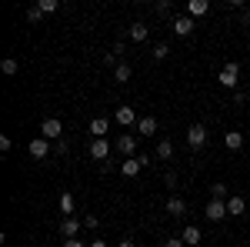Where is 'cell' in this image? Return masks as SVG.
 Instances as JSON below:
<instances>
[{
  "label": "cell",
  "mask_w": 250,
  "mask_h": 247,
  "mask_svg": "<svg viewBox=\"0 0 250 247\" xmlns=\"http://www.w3.org/2000/svg\"><path fill=\"white\" fill-rule=\"evenodd\" d=\"M217 84L233 90V87L240 84V67H237V64H224V67H220V74H217Z\"/></svg>",
  "instance_id": "1"
},
{
  "label": "cell",
  "mask_w": 250,
  "mask_h": 247,
  "mask_svg": "<svg viewBox=\"0 0 250 247\" xmlns=\"http://www.w3.org/2000/svg\"><path fill=\"white\" fill-rule=\"evenodd\" d=\"M114 147L124 154V160H130V157H137V137H134V134H120Z\"/></svg>",
  "instance_id": "2"
},
{
  "label": "cell",
  "mask_w": 250,
  "mask_h": 247,
  "mask_svg": "<svg viewBox=\"0 0 250 247\" xmlns=\"http://www.w3.org/2000/svg\"><path fill=\"white\" fill-rule=\"evenodd\" d=\"M187 144H190L193 151L204 147V144H207V127H204V124H190V127H187Z\"/></svg>",
  "instance_id": "3"
},
{
  "label": "cell",
  "mask_w": 250,
  "mask_h": 247,
  "mask_svg": "<svg viewBox=\"0 0 250 247\" xmlns=\"http://www.w3.org/2000/svg\"><path fill=\"white\" fill-rule=\"evenodd\" d=\"M27 151H30L34 160H47V157H50V140H47V137H34Z\"/></svg>",
  "instance_id": "4"
},
{
  "label": "cell",
  "mask_w": 250,
  "mask_h": 247,
  "mask_svg": "<svg viewBox=\"0 0 250 247\" xmlns=\"http://www.w3.org/2000/svg\"><path fill=\"white\" fill-rule=\"evenodd\" d=\"M177 37H187V34H193V17L190 14H180V17H173V27H170Z\"/></svg>",
  "instance_id": "5"
},
{
  "label": "cell",
  "mask_w": 250,
  "mask_h": 247,
  "mask_svg": "<svg viewBox=\"0 0 250 247\" xmlns=\"http://www.w3.org/2000/svg\"><path fill=\"white\" fill-rule=\"evenodd\" d=\"M40 134H43L47 140H54V137H60V134H63V124H60L57 117H43V124H40Z\"/></svg>",
  "instance_id": "6"
},
{
  "label": "cell",
  "mask_w": 250,
  "mask_h": 247,
  "mask_svg": "<svg viewBox=\"0 0 250 247\" xmlns=\"http://www.w3.org/2000/svg\"><path fill=\"white\" fill-rule=\"evenodd\" d=\"M114 120H117V124H124V127H134L140 117H137L134 107H127V104H124V107H117V111H114Z\"/></svg>",
  "instance_id": "7"
},
{
  "label": "cell",
  "mask_w": 250,
  "mask_h": 247,
  "mask_svg": "<svg viewBox=\"0 0 250 247\" xmlns=\"http://www.w3.org/2000/svg\"><path fill=\"white\" fill-rule=\"evenodd\" d=\"M90 157H94V160H107V157H110V140H107V137L90 140Z\"/></svg>",
  "instance_id": "8"
},
{
  "label": "cell",
  "mask_w": 250,
  "mask_h": 247,
  "mask_svg": "<svg viewBox=\"0 0 250 247\" xmlns=\"http://www.w3.org/2000/svg\"><path fill=\"white\" fill-rule=\"evenodd\" d=\"M60 234H63V241L77 237V234H80V221H77V217H63V221H60Z\"/></svg>",
  "instance_id": "9"
},
{
  "label": "cell",
  "mask_w": 250,
  "mask_h": 247,
  "mask_svg": "<svg viewBox=\"0 0 250 247\" xmlns=\"http://www.w3.org/2000/svg\"><path fill=\"white\" fill-rule=\"evenodd\" d=\"M227 217V201H210L207 204V221H224Z\"/></svg>",
  "instance_id": "10"
},
{
  "label": "cell",
  "mask_w": 250,
  "mask_h": 247,
  "mask_svg": "<svg viewBox=\"0 0 250 247\" xmlns=\"http://www.w3.org/2000/svg\"><path fill=\"white\" fill-rule=\"evenodd\" d=\"M180 241H184L187 247H197L200 241H204V234H200V227H197V224H190V227H184V234H180Z\"/></svg>",
  "instance_id": "11"
},
{
  "label": "cell",
  "mask_w": 250,
  "mask_h": 247,
  "mask_svg": "<svg viewBox=\"0 0 250 247\" xmlns=\"http://www.w3.org/2000/svg\"><path fill=\"white\" fill-rule=\"evenodd\" d=\"M137 134H144V137H154L157 134V117H140V120H137Z\"/></svg>",
  "instance_id": "12"
},
{
  "label": "cell",
  "mask_w": 250,
  "mask_h": 247,
  "mask_svg": "<svg viewBox=\"0 0 250 247\" xmlns=\"http://www.w3.org/2000/svg\"><path fill=\"white\" fill-rule=\"evenodd\" d=\"M140 171H144V160H140V157H130V160L120 164V174H124V177H137Z\"/></svg>",
  "instance_id": "13"
},
{
  "label": "cell",
  "mask_w": 250,
  "mask_h": 247,
  "mask_svg": "<svg viewBox=\"0 0 250 247\" xmlns=\"http://www.w3.org/2000/svg\"><path fill=\"white\" fill-rule=\"evenodd\" d=\"M224 147H227V151H240V147H244V134L240 131H227L224 134Z\"/></svg>",
  "instance_id": "14"
},
{
  "label": "cell",
  "mask_w": 250,
  "mask_h": 247,
  "mask_svg": "<svg viewBox=\"0 0 250 247\" xmlns=\"http://www.w3.org/2000/svg\"><path fill=\"white\" fill-rule=\"evenodd\" d=\"M107 131H110V120H107V117H94V120H90V134H94V140H100Z\"/></svg>",
  "instance_id": "15"
},
{
  "label": "cell",
  "mask_w": 250,
  "mask_h": 247,
  "mask_svg": "<svg viewBox=\"0 0 250 247\" xmlns=\"http://www.w3.org/2000/svg\"><path fill=\"white\" fill-rule=\"evenodd\" d=\"M244 210H247V201H244V197H237V194H230V197H227V214L240 217Z\"/></svg>",
  "instance_id": "16"
},
{
  "label": "cell",
  "mask_w": 250,
  "mask_h": 247,
  "mask_svg": "<svg viewBox=\"0 0 250 247\" xmlns=\"http://www.w3.org/2000/svg\"><path fill=\"white\" fill-rule=\"evenodd\" d=\"M187 14H190V17H207V14H210V3H207V0H190V3H187Z\"/></svg>",
  "instance_id": "17"
},
{
  "label": "cell",
  "mask_w": 250,
  "mask_h": 247,
  "mask_svg": "<svg viewBox=\"0 0 250 247\" xmlns=\"http://www.w3.org/2000/svg\"><path fill=\"white\" fill-rule=\"evenodd\" d=\"M147 37H150L147 23H130V40H134V44H144Z\"/></svg>",
  "instance_id": "18"
},
{
  "label": "cell",
  "mask_w": 250,
  "mask_h": 247,
  "mask_svg": "<svg viewBox=\"0 0 250 247\" xmlns=\"http://www.w3.org/2000/svg\"><path fill=\"white\" fill-rule=\"evenodd\" d=\"M60 214H63V217H74V194H70V190L60 194Z\"/></svg>",
  "instance_id": "19"
},
{
  "label": "cell",
  "mask_w": 250,
  "mask_h": 247,
  "mask_svg": "<svg viewBox=\"0 0 250 247\" xmlns=\"http://www.w3.org/2000/svg\"><path fill=\"white\" fill-rule=\"evenodd\" d=\"M167 214H173V217H180V214H187V204H184L180 197H167Z\"/></svg>",
  "instance_id": "20"
},
{
  "label": "cell",
  "mask_w": 250,
  "mask_h": 247,
  "mask_svg": "<svg viewBox=\"0 0 250 247\" xmlns=\"http://www.w3.org/2000/svg\"><path fill=\"white\" fill-rule=\"evenodd\" d=\"M114 80L117 84H127V80H130V67H127V64H117L114 67Z\"/></svg>",
  "instance_id": "21"
},
{
  "label": "cell",
  "mask_w": 250,
  "mask_h": 247,
  "mask_svg": "<svg viewBox=\"0 0 250 247\" xmlns=\"http://www.w3.org/2000/svg\"><path fill=\"white\" fill-rule=\"evenodd\" d=\"M157 157H160V160H170L173 157V144L170 140H160V144H157Z\"/></svg>",
  "instance_id": "22"
},
{
  "label": "cell",
  "mask_w": 250,
  "mask_h": 247,
  "mask_svg": "<svg viewBox=\"0 0 250 247\" xmlns=\"http://www.w3.org/2000/svg\"><path fill=\"white\" fill-rule=\"evenodd\" d=\"M230 194H227V184H213L210 187V201H227Z\"/></svg>",
  "instance_id": "23"
},
{
  "label": "cell",
  "mask_w": 250,
  "mask_h": 247,
  "mask_svg": "<svg viewBox=\"0 0 250 247\" xmlns=\"http://www.w3.org/2000/svg\"><path fill=\"white\" fill-rule=\"evenodd\" d=\"M0 70H3V74H7V77H14V74H17V70H20V64H17V60H14V57H7V60H3V64H0Z\"/></svg>",
  "instance_id": "24"
},
{
  "label": "cell",
  "mask_w": 250,
  "mask_h": 247,
  "mask_svg": "<svg viewBox=\"0 0 250 247\" xmlns=\"http://www.w3.org/2000/svg\"><path fill=\"white\" fill-rule=\"evenodd\" d=\"M37 7H40V14L47 17V14H54V10H57L60 3H57V0H37Z\"/></svg>",
  "instance_id": "25"
},
{
  "label": "cell",
  "mask_w": 250,
  "mask_h": 247,
  "mask_svg": "<svg viewBox=\"0 0 250 247\" xmlns=\"http://www.w3.org/2000/svg\"><path fill=\"white\" fill-rule=\"evenodd\" d=\"M170 57V47H167V44H157L154 47V60H167Z\"/></svg>",
  "instance_id": "26"
},
{
  "label": "cell",
  "mask_w": 250,
  "mask_h": 247,
  "mask_svg": "<svg viewBox=\"0 0 250 247\" xmlns=\"http://www.w3.org/2000/svg\"><path fill=\"white\" fill-rule=\"evenodd\" d=\"M83 227L97 230V227H100V217H97V214H87V217H83Z\"/></svg>",
  "instance_id": "27"
},
{
  "label": "cell",
  "mask_w": 250,
  "mask_h": 247,
  "mask_svg": "<svg viewBox=\"0 0 250 247\" xmlns=\"http://www.w3.org/2000/svg\"><path fill=\"white\" fill-rule=\"evenodd\" d=\"M27 20H30V23H40V20H43L40 7H30V10H27Z\"/></svg>",
  "instance_id": "28"
},
{
  "label": "cell",
  "mask_w": 250,
  "mask_h": 247,
  "mask_svg": "<svg viewBox=\"0 0 250 247\" xmlns=\"http://www.w3.org/2000/svg\"><path fill=\"white\" fill-rule=\"evenodd\" d=\"M10 147H14V140H10V137H7V134H3V137H0V151L7 154V151H10Z\"/></svg>",
  "instance_id": "29"
},
{
  "label": "cell",
  "mask_w": 250,
  "mask_h": 247,
  "mask_svg": "<svg viewBox=\"0 0 250 247\" xmlns=\"http://www.w3.org/2000/svg\"><path fill=\"white\" fill-rule=\"evenodd\" d=\"M164 247H184V241H180V237H167V241H164Z\"/></svg>",
  "instance_id": "30"
},
{
  "label": "cell",
  "mask_w": 250,
  "mask_h": 247,
  "mask_svg": "<svg viewBox=\"0 0 250 247\" xmlns=\"http://www.w3.org/2000/svg\"><path fill=\"white\" fill-rule=\"evenodd\" d=\"M63 247H87L83 241H77V237H70V241H63Z\"/></svg>",
  "instance_id": "31"
},
{
  "label": "cell",
  "mask_w": 250,
  "mask_h": 247,
  "mask_svg": "<svg viewBox=\"0 0 250 247\" xmlns=\"http://www.w3.org/2000/svg\"><path fill=\"white\" fill-rule=\"evenodd\" d=\"M117 247H137V244H134V237H124V241H117Z\"/></svg>",
  "instance_id": "32"
},
{
  "label": "cell",
  "mask_w": 250,
  "mask_h": 247,
  "mask_svg": "<svg viewBox=\"0 0 250 247\" xmlns=\"http://www.w3.org/2000/svg\"><path fill=\"white\" fill-rule=\"evenodd\" d=\"M87 247H110V244H107V241H90Z\"/></svg>",
  "instance_id": "33"
},
{
  "label": "cell",
  "mask_w": 250,
  "mask_h": 247,
  "mask_svg": "<svg viewBox=\"0 0 250 247\" xmlns=\"http://www.w3.org/2000/svg\"><path fill=\"white\" fill-rule=\"evenodd\" d=\"M244 23H250V10H247V14H244Z\"/></svg>",
  "instance_id": "34"
},
{
  "label": "cell",
  "mask_w": 250,
  "mask_h": 247,
  "mask_svg": "<svg viewBox=\"0 0 250 247\" xmlns=\"http://www.w3.org/2000/svg\"><path fill=\"white\" fill-rule=\"evenodd\" d=\"M184 247H187V244H184Z\"/></svg>",
  "instance_id": "35"
}]
</instances>
